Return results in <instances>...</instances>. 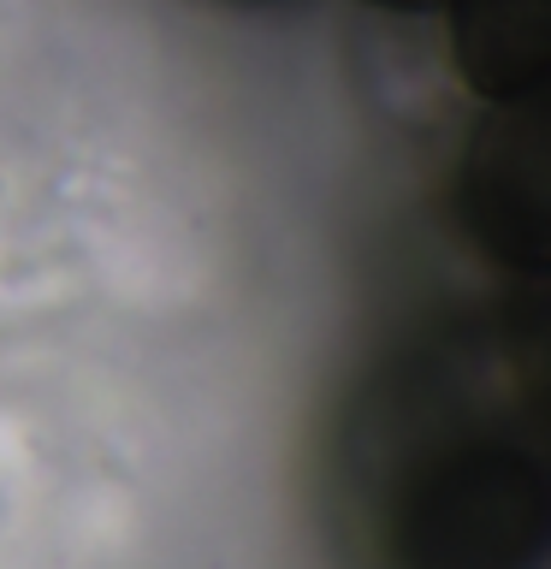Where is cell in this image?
<instances>
[{
	"label": "cell",
	"mask_w": 551,
	"mask_h": 569,
	"mask_svg": "<svg viewBox=\"0 0 551 569\" xmlns=\"http://www.w3.org/2000/svg\"><path fill=\"white\" fill-rule=\"evenodd\" d=\"M403 533L415 540V569H504L515 533H540V492L528 475L515 480L498 457H480L444 475Z\"/></svg>",
	"instance_id": "cell-2"
},
{
	"label": "cell",
	"mask_w": 551,
	"mask_h": 569,
	"mask_svg": "<svg viewBox=\"0 0 551 569\" xmlns=\"http://www.w3.org/2000/svg\"><path fill=\"white\" fill-rule=\"evenodd\" d=\"M545 184H551V160H545L540 96L487 107L469 131V149H462L457 196L474 238L522 273H540L545 261V196H551Z\"/></svg>",
	"instance_id": "cell-1"
},
{
	"label": "cell",
	"mask_w": 551,
	"mask_h": 569,
	"mask_svg": "<svg viewBox=\"0 0 551 569\" xmlns=\"http://www.w3.org/2000/svg\"><path fill=\"white\" fill-rule=\"evenodd\" d=\"M451 66L487 107L528 101L551 66V0H439Z\"/></svg>",
	"instance_id": "cell-3"
},
{
	"label": "cell",
	"mask_w": 551,
	"mask_h": 569,
	"mask_svg": "<svg viewBox=\"0 0 551 569\" xmlns=\"http://www.w3.org/2000/svg\"><path fill=\"white\" fill-rule=\"evenodd\" d=\"M380 12H439V0H368Z\"/></svg>",
	"instance_id": "cell-4"
}]
</instances>
